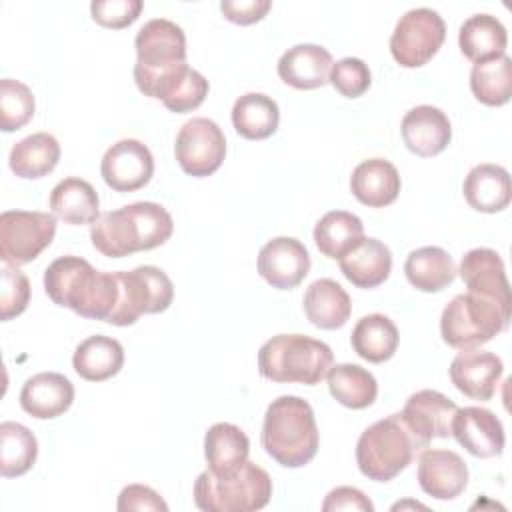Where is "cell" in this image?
I'll return each mask as SVG.
<instances>
[{"label": "cell", "mask_w": 512, "mask_h": 512, "mask_svg": "<svg viewBox=\"0 0 512 512\" xmlns=\"http://www.w3.org/2000/svg\"><path fill=\"white\" fill-rule=\"evenodd\" d=\"M338 262L344 278L356 288L366 290L380 286L392 270L390 248L376 238H362Z\"/></svg>", "instance_id": "24"}, {"label": "cell", "mask_w": 512, "mask_h": 512, "mask_svg": "<svg viewBox=\"0 0 512 512\" xmlns=\"http://www.w3.org/2000/svg\"><path fill=\"white\" fill-rule=\"evenodd\" d=\"M402 140L406 148L422 158L440 154L452 138V126L448 116L430 104L414 106L402 118Z\"/></svg>", "instance_id": "18"}, {"label": "cell", "mask_w": 512, "mask_h": 512, "mask_svg": "<svg viewBox=\"0 0 512 512\" xmlns=\"http://www.w3.org/2000/svg\"><path fill=\"white\" fill-rule=\"evenodd\" d=\"M462 282L468 292L490 296L512 304L510 284L500 254L492 248H472L462 256L460 270Z\"/></svg>", "instance_id": "21"}, {"label": "cell", "mask_w": 512, "mask_h": 512, "mask_svg": "<svg viewBox=\"0 0 512 512\" xmlns=\"http://www.w3.org/2000/svg\"><path fill=\"white\" fill-rule=\"evenodd\" d=\"M38 456V440L24 424L2 422L0 424V474L4 478H16L26 474Z\"/></svg>", "instance_id": "37"}, {"label": "cell", "mask_w": 512, "mask_h": 512, "mask_svg": "<svg viewBox=\"0 0 512 512\" xmlns=\"http://www.w3.org/2000/svg\"><path fill=\"white\" fill-rule=\"evenodd\" d=\"M502 360L484 350H462L450 364L452 384L468 398L486 402L496 394L498 382L502 378Z\"/></svg>", "instance_id": "17"}, {"label": "cell", "mask_w": 512, "mask_h": 512, "mask_svg": "<svg viewBox=\"0 0 512 512\" xmlns=\"http://www.w3.org/2000/svg\"><path fill=\"white\" fill-rule=\"evenodd\" d=\"M466 202L484 214H496L508 208L512 200V184L506 168L498 164H478L464 178Z\"/></svg>", "instance_id": "25"}, {"label": "cell", "mask_w": 512, "mask_h": 512, "mask_svg": "<svg viewBox=\"0 0 512 512\" xmlns=\"http://www.w3.org/2000/svg\"><path fill=\"white\" fill-rule=\"evenodd\" d=\"M304 312L306 318L322 330L342 328L352 312V302L348 292L332 278L314 280L304 292Z\"/></svg>", "instance_id": "26"}, {"label": "cell", "mask_w": 512, "mask_h": 512, "mask_svg": "<svg viewBox=\"0 0 512 512\" xmlns=\"http://www.w3.org/2000/svg\"><path fill=\"white\" fill-rule=\"evenodd\" d=\"M116 508L120 512H130V510H162V512H166L168 504L150 486L130 484V486L122 488Z\"/></svg>", "instance_id": "44"}, {"label": "cell", "mask_w": 512, "mask_h": 512, "mask_svg": "<svg viewBox=\"0 0 512 512\" xmlns=\"http://www.w3.org/2000/svg\"><path fill=\"white\" fill-rule=\"evenodd\" d=\"M208 80L194 68H186L162 98V104L176 114L196 110L208 96Z\"/></svg>", "instance_id": "40"}, {"label": "cell", "mask_w": 512, "mask_h": 512, "mask_svg": "<svg viewBox=\"0 0 512 512\" xmlns=\"http://www.w3.org/2000/svg\"><path fill=\"white\" fill-rule=\"evenodd\" d=\"M250 454V440L242 428L230 422H216L204 436V458L208 470L216 476H228L236 472Z\"/></svg>", "instance_id": "27"}, {"label": "cell", "mask_w": 512, "mask_h": 512, "mask_svg": "<svg viewBox=\"0 0 512 512\" xmlns=\"http://www.w3.org/2000/svg\"><path fill=\"white\" fill-rule=\"evenodd\" d=\"M54 234V214L6 210L0 214V258L12 266L28 264L52 244Z\"/></svg>", "instance_id": "10"}, {"label": "cell", "mask_w": 512, "mask_h": 512, "mask_svg": "<svg viewBox=\"0 0 512 512\" xmlns=\"http://www.w3.org/2000/svg\"><path fill=\"white\" fill-rule=\"evenodd\" d=\"M100 174L106 186L116 192H134L144 188L154 174L152 152L140 140H118L104 152Z\"/></svg>", "instance_id": "13"}, {"label": "cell", "mask_w": 512, "mask_h": 512, "mask_svg": "<svg viewBox=\"0 0 512 512\" xmlns=\"http://www.w3.org/2000/svg\"><path fill=\"white\" fill-rule=\"evenodd\" d=\"M76 374L88 382H102L116 376L124 366V348L116 338L94 334L82 340L72 356Z\"/></svg>", "instance_id": "30"}, {"label": "cell", "mask_w": 512, "mask_h": 512, "mask_svg": "<svg viewBox=\"0 0 512 512\" xmlns=\"http://www.w3.org/2000/svg\"><path fill=\"white\" fill-rule=\"evenodd\" d=\"M326 378L332 398L346 408H368L378 396L376 378L372 376V372L358 364H332Z\"/></svg>", "instance_id": "36"}, {"label": "cell", "mask_w": 512, "mask_h": 512, "mask_svg": "<svg viewBox=\"0 0 512 512\" xmlns=\"http://www.w3.org/2000/svg\"><path fill=\"white\" fill-rule=\"evenodd\" d=\"M428 444L398 412L374 422L360 434L356 462L368 480L388 482L406 470Z\"/></svg>", "instance_id": "5"}, {"label": "cell", "mask_w": 512, "mask_h": 512, "mask_svg": "<svg viewBox=\"0 0 512 512\" xmlns=\"http://www.w3.org/2000/svg\"><path fill=\"white\" fill-rule=\"evenodd\" d=\"M446 38V24L432 8H412L396 22L390 36L392 58L404 68L424 66Z\"/></svg>", "instance_id": "11"}, {"label": "cell", "mask_w": 512, "mask_h": 512, "mask_svg": "<svg viewBox=\"0 0 512 512\" xmlns=\"http://www.w3.org/2000/svg\"><path fill=\"white\" fill-rule=\"evenodd\" d=\"M342 96L346 98H358L362 96L370 84H372V74L370 68L364 60L360 58H342L332 64L330 70V80H328Z\"/></svg>", "instance_id": "42"}, {"label": "cell", "mask_w": 512, "mask_h": 512, "mask_svg": "<svg viewBox=\"0 0 512 512\" xmlns=\"http://www.w3.org/2000/svg\"><path fill=\"white\" fill-rule=\"evenodd\" d=\"M332 54L318 44H296L278 60V76L292 88L314 90L330 80Z\"/></svg>", "instance_id": "20"}, {"label": "cell", "mask_w": 512, "mask_h": 512, "mask_svg": "<svg viewBox=\"0 0 512 512\" xmlns=\"http://www.w3.org/2000/svg\"><path fill=\"white\" fill-rule=\"evenodd\" d=\"M118 300L108 324L130 326L142 314L168 310L174 298L172 280L156 266H138L130 272H116Z\"/></svg>", "instance_id": "9"}, {"label": "cell", "mask_w": 512, "mask_h": 512, "mask_svg": "<svg viewBox=\"0 0 512 512\" xmlns=\"http://www.w3.org/2000/svg\"><path fill=\"white\" fill-rule=\"evenodd\" d=\"M174 156L188 176L204 178L214 174L226 156L222 128L214 120L202 116L184 122L176 136Z\"/></svg>", "instance_id": "12"}, {"label": "cell", "mask_w": 512, "mask_h": 512, "mask_svg": "<svg viewBox=\"0 0 512 512\" xmlns=\"http://www.w3.org/2000/svg\"><path fill=\"white\" fill-rule=\"evenodd\" d=\"M334 354L322 340L304 334H278L258 350L260 376L286 384H318L330 370Z\"/></svg>", "instance_id": "6"}, {"label": "cell", "mask_w": 512, "mask_h": 512, "mask_svg": "<svg viewBox=\"0 0 512 512\" xmlns=\"http://www.w3.org/2000/svg\"><path fill=\"white\" fill-rule=\"evenodd\" d=\"M74 402V386L60 372H40L28 378L20 390V406L38 420L62 416Z\"/></svg>", "instance_id": "19"}, {"label": "cell", "mask_w": 512, "mask_h": 512, "mask_svg": "<svg viewBox=\"0 0 512 512\" xmlns=\"http://www.w3.org/2000/svg\"><path fill=\"white\" fill-rule=\"evenodd\" d=\"M60 160V144L48 132H36L20 142H16L10 150L8 164L10 170L18 178L36 180L50 174Z\"/></svg>", "instance_id": "32"}, {"label": "cell", "mask_w": 512, "mask_h": 512, "mask_svg": "<svg viewBox=\"0 0 512 512\" xmlns=\"http://www.w3.org/2000/svg\"><path fill=\"white\" fill-rule=\"evenodd\" d=\"M364 238L362 220L346 210L326 212L314 226V242L318 250L332 260H340Z\"/></svg>", "instance_id": "35"}, {"label": "cell", "mask_w": 512, "mask_h": 512, "mask_svg": "<svg viewBox=\"0 0 512 512\" xmlns=\"http://www.w3.org/2000/svg\"><path fill=\"white\" fill-rule=\"evenodd\" d=\"M36 110L32 90L20 80L2 78L0 80V128L4 132H14L26 126Z\"/></svg>", "instance_id": "39"}, {"label": "cell", "mask_w": 512, "mask_h": 512, "mask_svg": "<svg viewBox=\"0 0 512 512\" xmlns=\"http://www.w3.org/2000/svg\"><path fill=\"white\" fill-rule=\"evenodd\" d=\"M272 8L270 0H222L220 10L226 20L248 26L260 22Z\"/></svg>", "instance_id": "45"}, {"label": "cell", "mask_w": 512, "mask_h": 512, "mask_svg": "<svg viewBox=\"0 0 512 512\" xmlns=\"http://www.w3.org/2000/svg\"><path fill=\"white\" fill-rule=\"evenodd\" d=\"M506 44L508 32L504 24L490 14H474L466 18L458 32L460 52L474 64L504 56Z\"/></svg>", "instance_id": "29"}, {"label": "cell", "mask_w": 512, "mask_h": 512, "mask_svg": "<svg viewBox=\"0 0 512 512\" xmlns=\"http://www.w3.org/2000/svg\"><path fill=\"white\" fill-rule=\"evenodd\" d=\"M324 512H340V510H356V512H372L374 504L370 502V498L352 486H338L334 490L328 492L324 504H322Z\"/></svg>", "instance_id": "46"}, {"label": "cell", "mask_w": 512, "mask_h": 512, "mask_svg": "<svg viewBox=\"0 0 512 512\" xmlns=\"http://www.w3.org/2000/svg\"><path fill=\"white\" fill-rule=\"evenodd\" d=\"M134 82L138 90L162 100L174 80L188 68L184 30L166 18L148 20L136 34Z\"/></svg>", "instance_id": "3"}, {"label": "cell", "mask_w": 512, "mask_h": 512, "mask_svg": "<svg viewBox=\"0 0 512 512\" xmlns=\"http://www.w3.org/2000/svg\"><path fill=\"white\" fill-rule=\"evenodd\" d=\"M280 110L274 98L248 92L240 96L232 106L234 130L246 140H264L278 130Z\"/></svg>", "instance_id": "34"}, {"label": "cell", "mask_w": 512, "mask_h": 512, "mask_svg": "<svg viewBox=\"0 0 512 512\" xmlns=\"http://www.w3.org/2000/svg\"><path fill=\"white\" fill-rule=\"evenodd\" d=\"M174 230L170 212L156 202H134L98 216L90 224L92 246L108 258H124L162 246Z\"/></svg>", "instance_id": "2"}, {"label": "cell", "mask_w": 512, "mask_h": 512, "mask_svg": "<svg viewBox=\"0 0 512 512\" xmlns=\"http://www.w3.org/2000/svg\"><path fill=\"white\" fill-rule=\"evenodd\" d=\"M470 88L478 102L486 106H502L512 96V60L500 56L478 62L470 70Z\"/></svg>", "instance_id": "38"}, {"label": "cell", "mask_w": 512, "mask_h": 512, "mask_svg": "<svg viewBox=\"0 0 512 512\" xmlns=\"http://www.w3.org/2000/svg\"><path fill=\"white\" fill-rule=\"evenodd\" d=\"M30 302V282L24 272L12 264L0 268V318L12 320L20 316Z\"/></svg>", "instance_id": "41"}, {"label": "cell", "mask_w": 512, "mask_h": 512, "mask_svg": "<svg viewBox=\"0 0 512 512\" xmlns=\"http://www.w3.org/2000/svg\"><path fill=\"white\" fill-rule=\"evenodd\" d=\"M512 304L466 292L454 296L440 316L442 340L458 350L478 348L508 328Z\"/></svg>", "instance_id": "7"}, {"label": "cell", "mask_w": 512, "mask_h": 512, "mask_svg": "<svg viewBox=\"0 0 512 512\" xmlns=\"http://www.w3.org/2000/svg\"><path fill=\"white\" fill-rule=\"evenodd\" d=\"M400 174L396 166L384 158L360 162L350 176V190L358 202L370 208H384L400 194Z\"/></svg>", "instance_id": "23"}, {"label": "cell", "mask_w": 512, "mask_h": 512, "mask_svg": "<svg viewBox=\"0 0 512 512\" xmlns=\"http://www.w3.org/2000/svg\"><path fill=\"white\" fill-rule=\"evenodd\" d=\"M408 282L420 292H440L458 274L452 256L440 246H422L408 254L404 262Z\"/></svg>", "instance_id": "31"}, {"label": "cell", "mask_w": 512, "mask_h": 512, "mask_svg": "<svg viewBox=\"0 0 512 512\" xmlns=\"http://www.w3.org/2000/svg\"><path fill=\"white\" fill-rule=\"evenodd\" d=\"M310 272L306 246L290 236L268 240L258 252V274L278 290L296 288Z\"/></svg>", "instance_id": "14"}, {"label": "cell", "mask_w": 512, "mask_h": 512, "mask_svg": "<svg viewBox=\"0 0 512 512\" xmlns=\"http://www.w3.org/2000/svg\"><path fill=\"white\" fill-rule=\"evenodd\" d=\"M458 406L454 400L444 396L438 390H418L414 392L402 410L406 422L422 436L426 442L432 438H448L452 418Z\"/></svg>", "instance_id": "22"}, {"label": "cell", "mask_w": 512, "mask_h": 512, "mask_svg": "<svg viewBox=\"0 0 512 512\" xmlns=\"http://www.w3.org/2000/svg\"><path fill=\"white\" fill-rule=\"evenodd\" d=\"M142 6V0H94L90 12L100 26L120 30L138 20Z\"/></svg>", "instance_id": "43"}, {"label": "cell", "mask_w": 512, "mask_h": 512, "mask_svg": "<svg viewBox=\"0 0 512 512\" xmlns=\"http://www.w3.org/2000/svg\"><path fill=\"white\" fill-rule=\"evenodd\" d=\"M44 290L54 304L82 318L108 322L118 300V278L80 256H60L44 272Z\"/></svg>", "instance_id": "1"}, {"label": "cell", "mask_w": 512, "mask_h": 512, "mask_svg": "<svg viewBox=\"0 0 512 512\" xmlns=\"http://www.w3.org/2000/svg\"><path fill=\"white\" fill-rule=\"evenodd\" d=\"M450 434L460 446L478 458L500 456L506 442L498 416L492 410L480 406L458 408L452 418Z\"/></svg>", "instance_id": "15"}, {"label": "cell", "mask_w": 512, "mask_h": 512, "mask_svg": "<svg viewBox=\"0 0 512 512\" xmlns=\"http://www.w3.org/2000/svg\"><path fill=\"white\" fill-rule=\"evenodd\" d=\"M398 328L384 314H368L362 316L350 336V344L354 352L372 364L386 362L394 356L398 348Z\"/></svg>", "instance_id": "33"}, {"label": "cell", "mask_w": 512, "mask_h": 512, "mask_svg": "<svg viewBox=\"0 0 512 512\" xmlns=\"http://www.w3.org/2000/svg\"><path fill=\"white\" fill-rule=\"evenodd\" d=\"M260 438L266 454L280 466L308 464L320 442L312 406L298 396H278L266 408Z\"/></svg>", "instance_id": "4"}, {"label": "cell", "mask_w": 512, "mask_h": 512, "mask_svg": "<svg viewBox=\"0 0 512 512\" xmlns=\"http://www.w3.org/2000/svg\"><path fill=\"white\" fill-rule=\"evenodd\" d=\"M50 210L66 224H94L100 216V200L94 186L82 178H64L50 192Z\"/></svg>", "instance_id": "28"}, {"label": "cell", "mask_w": 512, "mask_h": 512, "mask_svg": "<svg viewBox=\"0 0 512 512\" xmlns=\"http://www.w3.org/2000/svg\"><path fill=\"white\" fill-rule=\"evenodd\" d=\"M272 496V478L254 462H244L228 476H216L208 468L194 482V504L204 512H254Z\"/></svg>", "instance_id": "8"}, {"label": "cell", "mask_w": 512, "mask_h": 512, "mask_svg": "<svg viewBox=\"0 0 512 512\" xmlns=\"http://www.w3.org/2000/svg\"><path fill=\"white\" fill-rule=\"evenodd\" d=\"M418 484L436 500H454L468 484V466L452 450L424 448L418 454Z\"/></svg>", "instance_id": "16"}]
</instances>
